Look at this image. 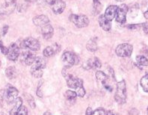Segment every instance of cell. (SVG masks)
Listing matches in <instances>:
<instances>
[{"instance_id": "6da1fadb", "label": "cell", "mask_w": 148, "mask_h": 115, "mask_svg": "<svg viewBox=\"0 0 148 115\" xmlns=\"http://www.w3.org/2000/svg\"><path fill=\"white\" fill-rule=\"evenodd\" d=\"M127 85L124 80L117 82V90L114 94V99L118 104L123 105L127 101Z\"/></svg>"}, {"instance_id": "7a4b0ae2", "label": "cell", "mask_w": 148, "mask_h": 115, "mask_svg": "<svg viewBox=\"0 0 148 115\" xmlns=\"http://www.w3.org/2000/svg\"><path fill=\"white\" fill-rule=\"evenodd\" d=\"M132 50H133V47L131 44L123 43L117 46L115 49V52L119 57H127L131 56Z\"/></svg>"}, {"instance_id": "3957f363", "label": "cell", "mask_w": 148, "mask_h": 115, "mask_svg": "<svg viewBox=\"0 0 148 115\" xmlns=\"http://www.w3.org/2000/svg\"><path fill=\"white\" fill-rule=\"evenodd\" d=\"M70 20L78 28L86 27L89 24V19L83 14H71Z\"/></svg>"}, {"instance_id": "277c9868", "label": "cell", "mask_w": 148, "mask_h": 115, "mask_svg": "<svg viewBox=\"0 0 148 115\" xmlns=\"http://www.w3.org/2000/svg\"><path fill=\"white\" fill-rule=\"evenodd\" d=\"M64 77L66 79V81H67V86L69 88H72V89L76 90L79 85L83 84V81H82V79H78V78L75 77V76L71 75V74H65Z\"/></svg>"}, {"instance_id": "5b68a950", "label": "cell", "mask_w": 148, "mask_h": 115, "mask_svg": "<svg viewBox=\"0 0 148 115\" xmlns=\"http://www.w3.org/2000/svg\"><path fill=\"white\" fill-rule=\"evenodd\" d=\"M62 61L67 67H71L74 64H76V55L71 52H64L62 56Z\"/></svg>"}, {"instance_id": "8992f818", "label": "cell", "mask_w": 148, "mask_h": 115, "mask_svg": "<svg viewBox=\"0 0 148 115\" xmlns=\"http://www.w3.org/2000/svg\"><path fill=\"white\" fill-rule=\"evenodd\" d=\"M128 12V8L126 5L123 4L118 6L117 15H116V21L119 23H124L127 20V14Z\"/></svg>"}, {"instance_id": "52a82bcc", "label": "cell", "mask_w": 148, "mask_h": 115, "mask_svg": "<svg viewBox=\"0 0 148 115\" xmlns=\"http://www.w3.org/2000/svg\"><path fill=\"white\" fill-rule=\"evenodd\" d=\"M8 49L9 50L7 55L8 58L13 61H16L20 55V47L17 45V43H13L11 44Z\"/></svg>"}, {"instance_id": "ba28073f", "label": "cell", "mask_w": 148, "mask_h": 115, "mask_svg": "<svg viewBox=\"0 0 148 115\" xmlns=\"http://www.w3.org/2000/svg\"><path fill=\"white\" fill-rule=\"evenodd\" d=\"M24 46L32 51H38L40 48V42L34 38H27L24 40Z\"/></svg>"}, {"instance_id": "9c48e42d", "label": "cell", "mask_w": 148, "mask_h": 115, "mask_svg": "<svg viewBox=\"0 0 148 115\" xmlns=\"http://www.w3.org/2000/svg\"><path fill=\"white\" fill-rule=\"evenodd\" d=\"M36 59V55L34 53L31 52H25L22 53L20 55V60L25 65H32L34 64V61Z\"/></svg>"}, {"instance_id": "30bf717a", "label": "cell", "mask_w": 148, "mask_h": 115, "mask_svg": "<svg viewBox=\"0 0 148 115\" xmlns=\"http://www.w3.org/2000/svg\"><path fill=\"white\" fill-rule=\"evenodd\" d=\"M18 90L16 88L13 86H9L7 90V102L9 104L14 103L17 99Z\"/></svg>"}, {"instance_id": "8fae6325", "label": "cell", "mask_w": 148, "mask_h": 115, "mask_svg": "<svg viewBox=\"0 0 148 115\" xmlns=\"http://www.w3.org/2000/svg\"><path fill=\"white\" fill-rule=\"evenodd\" d=\"M66 4L62 0H56L54 3L52 5V9L56 14H62L65 9Z\"/></svg>"}, {"instance_id": "7c38bea8", "label": "cell", "mask_w": 148, "mask_h": 115, "mask_svg": "<svg viewBox=\"0 0 148 115\" xmlns=\"http://www.w3.org/2000/svg\"><path fill=\"white\" fill-rule=\"evenodd\" d=\"M33 23L35 25L39 27H43L49 23V19L46 15H39L33 18Z\"/></svg>"}, {"instance_id": "4fadbf2b", "label": "cell", "mask_w": 148, "mask_h": 115, "mask_svg": "<svg viewBox=\"0 0 148 115\" xmlns=\"http://www.w3.org/2000/svg\"><path fill=\"white\" fill-rule=\"evenodd\" d=\"M117 9H118V6H108L106 8V10L105 12V16L106 17L107 20H108L109 21H112V20H114L116 17V15H117Z\"/></svg>"}, {"instance_id": "5bb4252c", "label": "cell", "mask_w": 148, "mask_h": 115, "mask_svg": "<svg viewBox=\"0 0 148 115\" xmlns=\"http://www.w3.org/2000/svg\"><path fill=\"white\" fill-rule=\"evenodd\" d=\"M41 32L44 39L49 40L53 37L54 30H53V26L49 23L41 27Z\"/></svg>"}, {"instance_id": "9a60e30c", "label": "cell", "mask_w": 148, "mask_h": 115, "mask_svg": "<svg viewBox=\"0 0 148 115\" xmlns=\"http://www.w3.org/2000/svg\"><path fill=\"white\" fill-rule=\"evenodd\" d=\"M98 21H99V25L100 27L103 29L104 31H109L112 27V24H111V21L107 20L105 15H100L98 18Z\"/></svg>"}, {"instance_id": "2e32d148", "label": "cell", "mask_w": 148, "mask_h": 115, "mask_svg": "<svg viewBox=\"0 0 148 115\" xmlns=\"http://www.w3.org/2000/svg\"><path fill=\"white\" fill-rule=\"evenodd\" d=\"M88 65L89 68L98 70V69L101 67V62H100V61H99L98 57H94L88 60Z\"/></svg>"}, {"instance_id": "e0dca14e", "label": "cell", "mask_w": 148, "mask_h": 115, "mask_svg": "<svg viewBox=\"0 0 148 115\" xmlns=\"http://www.w3.org/2000/svg\"><path fill=\"white\" fill-rule=\"evenodd\" d=\"M46 65H47V61H46V60L43 57L39 56V57H36V59L34 61L32 66H34L35 67H38V68L43 69V70L46 67Z\"/></svg>"}, {"instance_id": "ac0fdd59", "label": "cell", "mask_w": 148, "mask_h": 115, "mask_svg": "<svg viewBox=\"0 0 148 115\" xmlns=\"http://www.w3.org/2000/svg\"><path fill=\"white\" fill-rule=\"evenodd\" d=\"M22 105H23V100H22L21 98H17L15 101L14 106L13 107L12 109L11 110L10 112V115H17L19 110L21 108Z\"/></svg>"}, {"instance_id": "d6986e66", "label": "cell", "mask_w": 148, "mask_h": 115, "mask_svg": "<svg viewBox=\"0 0 148 115\" xmlns=\"http://www.w3.org/2000/svg\"><path fill=\"white\" fill-rule=\"evenodd\" d=\"M5 74L8 79H13L16 77L17 76V72L14 67H8L5 70Z\"/></svg>"}, {"instance_id": "ffe728a7", "label": "cell", "mask_w": 148, "mask_h": 115, "mask_svg": "<svg viewBox=\"0 0 148 115\" xmlns=\"http://www.w3.org/2000/svg\"><path fill=\"white\" fill-rule=\"evenodd\" d=\"M87 49L90 52H94L97 50V44L96 43V41L93 40H90L86 45Z\"/></svg>"}, {"instance_id": "44dd1931", "label": "cell", "mask_w": 148, "mask_h": 115, "mask_svg": "<svg viewBox=\"0 0 148 115\" xmlns=\"http://www.w3.org/2000/svg\"><path fill=\"white\" fill-rule=\"evenodd\" d=\"M31 73L34 78H40L43 76V69L38 68V67H35L34 66H32L31 68Z\"/></svg>"}, {"instance_id": "7402d4cb", "label": "cell", "mask_w": 148, "mask_h": 115, "mask_svg": "<svg viewBox=\"0 0 148 115\" xmlns=\"http://www.w3.org/2000/svg\"><path fill=\"white\" fill-rule=\"evenodd\" d=\"M96 78H97V79L98 81H101L103 84L106 82L107 80L108 79V76H106V75L103 72H102V71H97V72L96 73Z\"/></svg>"}, {"instance_id": "603a6c76", "label": "cell", "mask_w": 148, "mask_h": 115, "mask_svg": "<svg viewBox=\"0 0 148 115\" xmlns=\"http://www.w3.org/2000/svg\"><path fill=\"white\" fill-rule=\"evenodd\" d=\"M56 49L53 47H48L43 50V55L47 57H52L56 54Z\"/></svg>"}, {"instance_id": "cb8c5ba5", "label": "cell", "mask_w": 148, "mask_h": 115, "mask_svg": "<svg viewBox=\"0 0 148 115\" xmlns=\"http://www.w3.org/2000/svg\"><path fill=\"white\" fill-rule=\"evenodd\" d=\"M136 61H137V63L139 65H141V66H147L148 65V59L145 56L143 55H138L136 57Z\"/></svg>"}, {"instance_id": "d4e9b609", "label": "cell", "mask_w": 148, "mask_h": 115, "mask_svg": "<svg viewBox=\"0 0 148 115\" xmlns=\"http://www.w3.org/2000/svg\"><path fill=\"white\" fill-rule=\"evenodd\" d=\"M140 84H141V86L143 88V90L147 92V93H148V74L141 78Z\"/></svg>"}, {"instance_id": "484cf974", "label": "cell", "mask_w": 148, "mask_h": 115, "mask_svg": "<svg viewBox=\"0 0 148 115\" xmlns=\"http://www.w3.org/2000/svg\"><path fill=\"white\" fill-rule=\"evenodd\" d=\"M93 7L96 14H99L102 9V5L99 0H93Z\"/></svg>"}, {"instance_id": "4316f807", "label": "cell", "mask_w": 148, "mask_h": 115, "mask_svg": "<svg viewBox=\"0 0 148 115\" xmlns=\"http://www.w3.org/2000/svg\"><path fill=\"white\" fill-rule=\"evenodd\" d=\"M76 97H77V94H76V92L72 91V90H67L65 92V97L68 100H74V99H76Z\"/></svg>"}, {"instance_id": "83f0119b", "label": "cell", "mask_w": 148, "mask_h": 115, "mask_svg": "<svg viewBox=\"0 0 148 115\" xmlns=\"http://www.w3.org/2000/svg\"><path fill=\"white\" fill-rule=\"evenodd\" d=\"M76 94H77V96H79V97H83L85 95V90L83 88V84L79 85V86L76 88Z\"/></svg>"}, {"instance_id": "f1b7e54d", "label": "cell", "mask_w": 148, "mask_h": 115, "mask_svg": "<svg viewBox=\"0 0 148 115\" xmlns=\"http://www.w3.org/2000/svg\"><path fill=\"white\" fill-rule=\"evenodd\" d=\"M27 100H28V103H29V105L32 108H35V102H34V99L32 96L29 95L28 96V98H27Z\"/></svg>"}, {"instance_id": "f546056e", "label": "cell", "mask_w": 148, "mask_h": 115, "mask_svg": "<svg viewBox=\"0 0 148 115\" xmlns=\"http://www.w3.org/2000/svg\"><path fill=\"white\" fill-rule=\"evenodd\" d=\"M17 115H28V111L26 107H25L24 105H22L21 108L19 110Z\"/></svg>"}, {"instance_id": "4dcf8cb0", "label": "cell", "mask_w": 148, "mask_h": 115, "mask_svg": "<svg viewBox=\"0 0 148 115\" xmlns=\"http://www.w3.org/2000/svg\"><path fill=\"white\" fill-rule=\"evenodd\" d=\"M92 115H106V112L103 108H99V109L96 110L95 112H93Z\"/></svg>"}, {"instance_id": "1f68e13d", "label": "cell", "mask_w": 148, "mask_h": 115, "mask_svg": "<svg viewBox=\"0 0 148 115\" xmlns=\"http://www.w3.org/2000/svg\"><path fill=\"white\" fill-rule=\"evenodd\" d=\"M42 84H43V82H42V81H40V84H39V85H38V90H37V95H38V97H43V93H42V91H41Z\"/></svg>"}, {"instance_id": "d6a6232c", "label": "cell", "mask_w": 148, "mask_h": 115, "mask_svg": "<svg viewBox=\"0 0 148 115\" xmlns=\"http://www.w3.org/2000/svg\"><path fill=\"white\" fill-rule=\"evenodd\" d=\"M1 49V52H2V54L5 55H7L8 53V50H9V49H8V48L5 47V46H4L2 49Z\"/></svg>"}, {"instance_id": "836d02e7", "label": "cell", "mask_w": 148, "mask_h": 115, "mask_svg": "<svg viewBox=\"0 0 148 115\" xmlns=\"http://www.w3.org/2000/svg\"><path fill=\"white\" fill-rule=\"evenodd\" d=\"M5 2L8 5H16V0H5Z\"/></svg>"}, {"instance_id": "e575fe53", "label": "cell", "mask_w": 148, "mask_h": 115, "mask_svg": "<svg viewBox=\"0 0 148 115\" xmlns=\"http://www.w3.org/2000/svg\"><path fill=\"white\" fill-rule=\"evenodd\" d=\"M93 110L92 108H90V107H88V108H87L86 110V112H85V115H92L93 114Z\"/></svg>"}, {"instance_id": "d590c367", "label": "cell", "mask_w": 148, "mask_h": 115, "mask_svg": "<svg viewBox=\"0 0 148 115\" xmlns=\"http://www.w3.org/2000/svg\"><path fill=\"white\" fill-rule=\"evenodd\" d=\"M8 25H5L4 28L2 29V35H5L7 34L8 31Z\"/></svg>"}, {"instance_id": "8d00e7d4", "label": "cell", "mask_w": 148, "mask_h": 115, "mask_svg": "<svg viewBox=\"0 0 148 115\" xmlns=\"http://www.w3.org/2000/svg\"><path fill=\"white\" fill-rule=\"evenodd\" d=\"M144 16H145V19H147L148 20V9L146 12H145V14H144Z\"/></svg>"}, {"instance_id": "74e56055", "label": "cell", "mask_w": 148, "mask_h": 115, "mask_svg": "<svg viewBox=\"0 0 148 115\" xmlns=\"http://www.w3.org/2000/svg\"><path fill=\"white\" fill-rule=\"evenodd\" d=\"M4 47V45H3V43H2V40H0V49H2V47Z\"/></svg>"}, {"instance_id": "f35d334b", "label": "cell", "mask_w": 148, "mask_h": 115, "mask_svg": "<svg viewBox=\"0 0 148 115\" xmlns=\"http://www.w3.org/2000/svg\"><path fill=\"white\" fill-rule=\"evenodd\" d=\"M43 115H52V114H51L50 112H46L45 113L43 114Z\"/></svg>"}, {"instance_id": "ab89813d", "label": "cell", "mask_w": 148, "mask_h": 115, "mask_svg": "<svg viewBox=\"0 0 148 115\" xmlns=\"http://www.w3.org/2000/svg\"><path fill=\"white\" fill-rule=\"evenodd\" d=\"M106 115H115V114H114L112 113V112H107Z\"/></svg>"}, {"instance_id": "60d3db41", "label": "cell", "mask_w": 148, "mask_h": 115, "mask_svg": "<svg viewBox=\"0 0 148 115\" xmlns=\"http://www.w3.org/2000/svg\"><path fill=\"white\" fill-rule=\"evenodd\" d=\"M32 1H41V0H32Z\"/></svg>"}, {"instance_id": "b9f144b4", "label": "cell", "mask_w": 148, "mask_h": 115, "mask_svg": "<svg viewBox=\"0 0 148 115\" xmlns=\"http://www.w3.org/2000/svg\"><path fill=\"white\" fill-rule=\"evenodd\" d=\"M0 115H4L3 114H2V113H0Z\"/></svg>"}, {"instance_id": "7bdbcfd3", "label": "cell", "mask_w": 148, "mask_h": 115, "mask_svg": "<svg viewBox=\"0 0 148 115\" xmlns=\"http://www.w3.org/2000/svg\"><path fill=\"white\" fill-rule=\"evenodd\" d=\"M0 67H1V61H0Z\"/></svg>"}, {"instance_id": "ee69618b", "label": "cell", "mask_w": 148, "mask_h": 115, "mask_svg": "<svg viewBox=\"0 0 148 115\" xmlns=\"http://www.w3.org/2000/svg\"><path fill=\"white\" fill-rule=\"evenodd\" d=\"M147 114H148V107H147Z\"/></svg>"}]
</instances>
